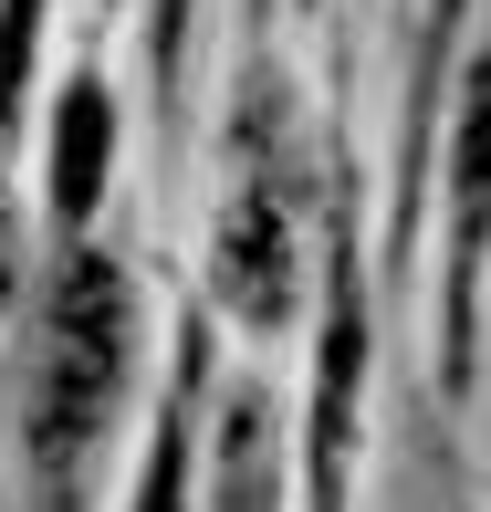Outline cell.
Listing matches in <instances>:
<instances>
[{
    "mask_svg": "<svg viewBox=\"0 0 491 512\" xmlns=\"http://www.w3.org/2000/svg\"><path fill=\"white\" fill-rule=\"evenodd\" d=\"M42 0H0V115H21V63H32Z\"/></svg>",
    "mask_w": 491,
    "mask_h": 512,
    "instance_id": "7",
    "label": "cell"
},
{
    "mask_svg": "<svg viewBox=\"0 0 491 512\" xmlns=\"http://www.w3.org/2000/svg\"><path fill=\"white\" fill-rule=\"evenodd\" d=\"M115 178V105L105 84H63V115H53V209L84 220Z\"/></svg>",
    "mask_w": 491,
    "mask_h": 512,
    "instance_id": "4",
    "label": "cell"
},
{
    "mask_svg": "<svg viewBox=\"0 0 491 512\" xmlns=\"http://www.w3.org/2000/svg\"><path fill=\"white\" fill-rule=\"evenodd\" d=\"M220 293H230L251 324H283V304H293V230H283L272 178H251L241 209L220 220Z\"/></svg>",
    "mask_w": 491,
    "mask_h": 512,
    "instance_id": "3",
    "label": "cell"
},
{
    "mask_svg": "<svg viewBox=\"0 0 491 512\" xmlns=\"http://www.w3.org/2000/svg\"><path fill=\"white\" fill-rule=\"evenodd\" d=\"M126 366H136V283L105 251H74L32 314V377H21V481L42 512H84Z\"/></svg>",
    "mask_w": 491,
    "mask_h": 512,
    "instance_id": "1",
    "label": "cell"
},
{
    "mask_svg": "<svg viewBox=\"0 0 491 512\" xmlns=\"http://www.w3.org/2000/svg\"><path fill=\"white\" fill-rule=\"evenodd\" d=\"M491 251V53L460 95V126H450V335L471 324V272Z\"/></svg>",
    "mask_w": 491,
    "mask_h": 512,
    "instance_id": "2",
    "label": "cell"
},
{
    "mask_svg": "<svg viewBox=\"0 0 491 512\" xmlns=\"http://www.w3.org/2000/svg\"><path fill=\"white\" fill-rule=\"evenodd\" d=\"M136 512H189V398L157 418V450H147V481H136Z\"/></svg>",
    "mask_w": 491,
    "mask_h": 512,
    "instance_id": "6",
    "label": "cell"
},
{
    "mask_svg": "<svg viewBox=\"0 0 491 512\" xmlns=\"http://www.w3.org/2000/svg\"><path fill=\"white\" fill-rule=\"evenodd\" d=\"M356 293H335V324H324V398H314V512H335V481H345V418H356Z\"/></svg>",
    "mask_w": 491,
    "mask_h": 512,
    "instance_id": "5",
    "label": "cell"
}]
</instances>
